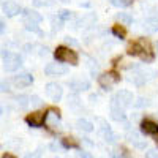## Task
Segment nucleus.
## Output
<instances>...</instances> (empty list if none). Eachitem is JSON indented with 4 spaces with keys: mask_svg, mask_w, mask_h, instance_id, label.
<instances>
[{
    "mask_svg": "<svg viewBox=\"0 0 158 158\" xmlns=\"http://www.w3.org/2000/svg\"><path fill=\"white\" fill-rule=\"evenodd\" d=\"M128 56H141L146 62H152L153 60V54L150 51V46L147 41H139V43H131L127 49Z\"/></svg>",
    "mask_w": 158,
    "mask_h": 158,
    "instance_id": "f257e3e1",
    "label": "nucleus"
},
{
    "mask_svg": "<svg viewBox=\"0 0 158 158\" xmlns=\"http://www.w3.org/2000/svg\"><path fill=\"white\" fill-rule=\"evenodd\" d=\"M2 11H3V15L6 18H15V16H18L21 13V6L18 3H15V2H5L2 5Z\"/></svg>",
    "mask_w": 158,
    "mask_h": 158,
    "instance_id": "ddd939ff",
    "label": "nucleus"
},
{
    "mask_svg": "<svg viewBox=\"0 0 158 158\" xmlns=\"http://www.w3.org/2000/svg\"><path fill=\"white\" fill-rule=\"evenodd\" d=\"M127 139H128V142L130 144H133V146L136 147V149H146L147 147V142H146V139H142V136L138 133V131H131V130H128V133H127Z\"/></svg>",
    "mask_w": 158,
    "mask_h": 158,
    "instance_id": "9d476101",
    "label": "nucleus"
},
{
    "mask_svg": "<svg viewBox=\"0 0 158 158\" xmlns=\"http://www.w3.org/2000/svg\"><path fill=\"white\" fill-rule=\"evenodd\" d=\"M68 73V67L63 63H48L44 67V74L48 76H63Z\"/></svg>",
    "mask_w": 158,
    "mask_h": 158,
    "instance_id": "1a4fd4ad",
    "label": "nucleus"
},
{
    "mask_svg": "<svg viewBox=\"0 0 158 158\" xmlns=\"http://www.w3.org/2000/svg\"><path fill=\"white\" fill-rule=\"evenodd\" d=\"M111 118L115 122H125V118H127L125 111L122 108L115 106V104H111Z\"/></svg>",
    "mask_w": 158,
    "mask_h": 158,
    "instance_id": "f3484780",
    "label": "nucleus"
},
{
    "mask_svg": "<svg viewBox=\"0 0 158 158\" xmlns=\"http://www.w3.org/2000/svg\"><path fill=\"white\" fill-rule=\"evenodd\" d=\"M146 158H158V150H153V149L147 150L146 152Z\"/></svg>",
    "mask_w": 158,
    "mask_h": 158,
    "instance_id": "473e14b6",
    "label": "nucleus"
},
{
    "mask_svg": "<svg viewBox=\"0 0 158 158\" xmlns=\"http://www.w3.org/2000/svg\"><path fill=\"white\" fill-rule=\"evenodd\" d=\"M109 2L112 6H117V8H125L131 5V0H109Z\"/></svg>",
    "mask_w": 158,
    "mask_h": 158,
    "instance_id": "b1692460",
    "label": "nucleus"
},
{
    "mask_svg": "<svg viewBox=\"0 0 158 158\" xmlns=\"http://www.w3.org/2000/svg\"><path fill=\"white\" fill-rule=\"evenodd\" d=\"M115 19L120 22L122 25H130V24H133V18H131L128 13H117V15H115Z\"/></svg>",
    "mask_w": 158,
    "mask_h": 158,
    "instance_id": "aec40b11",
    "label": "nucleus"
},
{
    "mask_svg": "<svg viewBox=\"0 0 158 158\" xmlns=\"http://www.w3.org/2000/svg\"><path fill=\"white\" fill-rule=\"evenodd\" d=\"M22 16H24V21H27V22H36V24H40V22L43 21V16L40 15V13H36L35 10H24Z\"/></svg>",
    "mask_w": 158,
    "mask_h": 158,
    "instance_id": "2eb2a0df",
    "label": "nucleus"
},
{
    "mask_svg": "<svg viewBox=\"0 0 158 158\" xmlns=\"http://www.w3.org/2000/svg\"><path fill=\"white\" fill-rule=\"evenodd\" d=\"M15 100H16L18 106H19L21 109H25V108L30 104V97H27V95H18Z\"/></svg>",
    "mask_w": 158,
    "mask_h": 158,
    "instance_id": "412c9836",
    "label": "nucleus"
},
{
    "mask_svg": "<svg viewBox=\"0 0 158 158\" xmlns=\"http://www.w3.org/2000/svg\"><path fill=\"white\" fill-rule=\"evenodd\" d=\"M141 131L147 136H156L158 135V123L146 118V120L141 122Z\"/></svg>",
    "mask_w": 158,
    "mask_h": 158,
    "instance_id": "f8f14e48",
    "label": "nucleus"
},
{
    "mask_svg": "<svg viewBox=\"0 0 158 158\" xmlns=\"http://www.w3.org/2000/svg\"><path fill=\"white\" fill-rule=\"evenodd\" d=\"M65 43L70 44V46H77V41H76V40H73L71 36H65Z\"/></svg>",
    "mask_w": 158,
    "mask_h": 158,
    "instance_id": "72a5a7b5",
    "label": "nucleus"
},
{
    "mask_svg": "<svg viewBox=\"0 0 158 158\" xmlns=\"http://www.w3.org/2000/svg\"><path fill=\"white\" fill-rule=\"evenodd\" d=\"M46 123L52 128H56V125L59 127L60 123V115H59V111L56 109H49L48 111V115H46Z\"/></svg>",
    "mask_w": 158,
    "mask_h": 158,
    "instance_id": "dca6fc26",
    "label": "nucleus"
},
{
    "mask_svg": "<svg viewBox=\"0 0 158 158\" xmlns=\"http://www.w3.org/2000/svg\"><path fill=\"white\" fill-rule=\"evenodd\" d=\"M54 57H56L57 62L70 63V65H77V62H79V57H77L76 52L70 48H65V46H60V48L56 49Z\"/></svg>",
    "mask_w": 158,
    "mask_h": 158,
    "instance_id": "7ed1b4c3",
    "label": "nucleus"
},
{
    "mask_svg": "<svg viewBox=\"0 0 158 158\" xmlns=\"http://www.w3.org/2000/svg\"><path fill=\"white\" fill-rule=\"evenodd\" d=\"M144 29H147L149 32H156V30H158V22H156V21H146V24H144Z\"/></svg>",
    "mask_w": 158,
    "mask_h": 158,
    "instance_id": "bb28decb",
    "label": "nucleus"
},
{
    "mask_svg": "<svg viewBox=\"0 0 158 158\" xmlns=\"http://www.w3.org/2000/svg\"><path fill=\"white\" fill-rule=\"evenodd\" d=\"M149 104V100L147 98H139L138 101H136V106L138 108H144V106H147Z\"/></svg>",
    "mask_w": 158,
    "mask_h": 158,
    "instance_id": "2f4dec72",
    "label": "nucleus"
},
{
    "mask_svg": "<svg viewBox=\"0 0 158 158\" xmlns=\"http://www.w3.org/2000/svg\"><path fill=\"white\" fill-rule=\"evenodd\" d=\"M24 25H25V29H27V30H30V32H35V33H41L40 27L36 25V22H27V21H24Z\"/></svg>",
    "mask_w": 158,
    "mask_h": 158,
    "instance_id": "a878e982",
    "label": "nucleus"
},
{
    "mask_svg": "<svg viewBox=\"0 0 158 158\" xmlns=\"http://www.w3.org/2000/svg\"><path fill=\"white\" fill-rule=\"evenodd\" d=\"M41 155H43V149H36L35 152H32V153H27L24 158H41Z\"/></svg>",
    "mask_w": 158,
    "mask_h": 158,
    "instance_id": "cd10ccee",
    "label": "nucleus"
},
{
    "mask_svg": "<svg viewBox=\"0 0 158 158\" xmlns=\"http://www.w3.org/2000/svg\"><path fill=\"white\" fill-rule=\"evenodd\" d=\"M44 90H46L48 98H51L52 101H60L62 97H63V89H62V85L57 84V82H49V84H46Z\"/></svg>",
    "mask_w": 158,
    "mask_h": 158,
    "instance_id": "6e6552de",
    "label": "nucleus"
},
{
    "mask_svg": "<svg viewBox=\"0 0 158 158\" xmlns=\"http://www.w3.org/2000/svg\"><path fill=\"white\" fill-rule=\"evenodd\" d=\"M3 30H5V24H3L2 21H0V33H2Z\"/></svg>",
    "mask_w": 158,
    "mask_h": 158,
    "instance_id": "e433bc0d",
    "label": "nucleus"
},
{
    "mask_svg": "<svg viewBox=\"0 0 158 158\" xmlns=\"http://www.w3.org/2000/svg\"><path fill=\"white\" fill-rule=\"evenodd\" d=\"M54 3V0H33V6L43 8V6H51Z\"/></svg>",
    "mask_w": 158,
    "mask_h": 158,
    "instance_id": "393cba45",
    "label": "nucleus"
},
{
    "mask_svg": "<svg viewBox=\"0 0 158 158\" xmlns=\"http://www.w3.org/2000/svg\"><path fill=\"white\" fill-rule=\"evenodd\" d=\"M155 141H156V146H158V136H156V139H155Z\"/></svg>",
    "mask_w": 158,
    "mask_h": 158,
    "instance_id": "ea45409f",
    "label": "nucleus"
},
{
    "mask_svg": "<svg viewBox=\"0 0 158 158\" xmlns=\"http://www.w3.org/2000/svg\"><path fill=\"white\" fill-rule=\"evenodd\" d=\"M11 82H13V85H16V87H29L33 82V76L29 74V73H21V74L13 77Z\"/></svg>",
    "mask_w": 158,
    "mask_h": 158,
    "instance_id": "9b49d317",
    "label": "nucleus"
},
{
    "mask_svg": "<svg viewBox=\"0 0 158 158\" xmlns=\"http://www.w3.org/2000/svg\"><path fill=\"white\" fill-rule=\"evenodd\" d=\"M62 146L67 147V149H77L79 147V142L74 138H63L62 139Z\"/></svg>",
    "mask_w": 158,
    "mask_h": 158,
    "instance_id": "4be33fe9",
    "label": "nucleus"
},
{
    "mask_svg": "<svg viewBox=\"0 0 158 158\" xmlns=\"http://www.w3.org/2000/svg\"><path fill=\"white\" fill-rule=\"evenodd\" d=\"M2 59H3V68L5 71H16L21 68L22 65V59L19 54H16V52H11V51H2Z\"/></svg>",
    "mask_w": 158,
    "mask_h": 158,
    "instance_id": "f03ea898",
    "label": "nucleus"
},
{
    "mask_svg": "<svg viewBox=\"0 0 158 158\" xmlns=\"http://www.w3.org/2000/svg\"><path fill=\"white\" fill-rule=\"evenodd\" d=\"M30 104L32 106H41L43 101H41V98H40L38 95H33V97H30Z\"/></svg>",
    "mask_w": 158,
    "mask_h": 158,
    "instance_id": "c756f323",
    "label": "nucleus"
},
{
    "mask_svg": "<svg viewBox=\"0 0 158 158\" xmlns=\"http://www.w3.org/2000/svg\"><path fill=\"white\" fill-rule=\"evenodd\" d=\"M0 92H2V94L10 92V82L8 81H0Z\"/></svg>",
    "mask_w": 158,
    "mask_h": 158,
    "instance_id": "7c9ffc66",
    "label": "nucleus"
},
{
    "mask_svg": "<svg viewBox=\"0 0 158 158\" xmlns=\"http://www.w3.org/2000/svg\"><path fill=\"white\" fill-rule=\"evenodd\" d=\"M95 19H97L95 15H85V16L79 18V19L76 21V27H82V25H92V22H94Z\"/></svg>",
    "mask_w": 158,
    "mask_h": 158,
    "instance_id": "6ab92c4d",
    "label": "nucleus"
},
{
    "mask_svg": "<svg viewBox=\"0 0 158 158\" xmlns=\"http://www.w3.org/2000/svg\"><path fill=\"white\" fill-rule=\"evenodd\" d=\"M156 56H158V43H156Z\"/></svg>",
    "mask_w": 158,
    "mask_h": 158,
    "instance_id": "58836bf2",
    "label": "nucleus"
},
{
    "mask_svg": "<svg viewBox=\"0 0 158 158\" xmlns=\"http://www.w3.org/2000/svg\"><path fill=\"white\" fill-rule=\"evenodd\" d=\"M112 33H114L117 38H120V40H123V38L127 36V30L123 29V25H114Z\"/></svg>",
    "mask_w": 158,
    "mask_h": 158,
    "instance_id": "5701e85b",
    "label": "nucleus"
},
{
    "mask_svg": "<svg viewBox=\"0 0 158 158\" xmlns=\"http://www.w3.org/2000/svg\"><path fill=\"white\" fill-rule=\"evenodd\" d=\"M111 156H112V158H125V156H123V150H122V152H120V150H114V152L111 153Z\"/></svg>",
    "mask_w": 158,
    "mask_h": 158,
    "instance_id": "f704fd0d",
    "label": "nucleus"
},
{
    "mask_svg": "<svg viewBox=\"0 0 158 158\" xmlns=\"http://www.w3.org/2000/svg\"><path fill=\"white\" fill-rule=\"evenodd\" d=\"M68 87H70L73 92H81V90H87V89L90 87V82L85 81V79L77 77V79H71V81L68 82Z\"/></svg>",
    "mask_w": 158,
    "mask_h": 158,
    "instance_id": "4468645a",
    "label": "nucleus"
},
{
    "mask_svg": "<svg viewBox=\"0 0 158 158\" xmlns=\"http://www.w3.org/2000/svg\"><path fill=\"white\" fill-rule=\"evenodd\" d=\"M46 115L48 112H43V111H36V112H32L25 117V122H27L30 127L33 128H40L46 123Z\"/></svg>",
    "mask_w": 158,
    "mask_h": 158,
    "instance_id": "0eeeda50",
    "label": "nucleus"
},
{
    "mask_svg": "<svg viewBox=\"0 0 158 158\" xmlns=\"http://www.w3.org/2000/svg\"><path fill=\"white\" fill-rule=\"evenodd\" d=\"M70 18H71V13H70L68 10H63V11L59 13V19H60V21H68Z\"/></svg>",
    "mask_w": 158,
    "mask_h": 158,
    "instance_id": "c85d7f7f",
    "label": "nucleus"
},
{
    "mask_svg": "<svg viewBox=\"0 0 158 158\" xmlns=\"http://www.w3.org/2000/svg\"><path fill=\"white\" fill-rule=\"evenodd\" d=\"M0 115H2V108H0Z\"/></svg>",
    "mask_w": 158,
    "mask_h": 158,
    "instance_id": "a19ab883",
    "label": "nucleus"
},
{
    "mask_svg": "<svg viewBox=\"0 0 158 158\" xmlns=\"http://www.w3.org/2000/svg\"><path fill=\"white\" fill-rule=\"evenodd\" d=\"M98 125H100V135H101V138L106 141L108 144H115L117 142V135L111 130V127L106 123V120L98 118Z\"/></svg>",
    "mask_w": 158,
    "mask_h": 158,
    "instance_id": "39448f33",
    "label": "nucleus"
},
{
    "mask_svg": "<svg viewBox=\"0 0 158 158\" xmlns=\"http://www.w3.org/2000/svg\"><path fill=\"white\" fill-rule=\"evenodd\" d=\"M120 81V76H118L115 71H109V73H103L100 77H98V82L100 85L104 89V90H111V87Z\"/></svg>",
    "mask_w": 158,
    "mask_h": 158,
    "instance_id": "423d86ee",
    "label": "nucleus"
},
{
    "mask_svg": "<svg viewBox=\"0 0 158 158\" xmlns=\"http://www.w3.org/2000/svg\"><path fill=\"white\" fill-rule=\"evenodd\" d=\"M77 155H79V158H94L89 152H84V150H81V152H77Z\"/></svg>",
    "mask_w": 158,
    "mask_h": 158,
    "instance_id": "c9c22d12",
    "label": "nucleus"
},
{
    "mask_svg": "<svg viewBox=\"0 0 158 158\" xmlns=\"http://www.w3.org/2000/svg\"><path fill=\"white\" fill-rule=\"evenodd\" d=\"M133 94L130 90H118L117 94L111 98V104H115V106L127 109L130 106H133Z\"/></svg>",
    "mask_w": 158,
    "mask_h": 158,
    "instance_id": "20e7f679",
    "label": "nucleus"
},
{
    "mask_svg": "<svg viewBox=\"0 0 158 158\" xmlns=\"http://www.w3.org/2000/svg\"><path fill=\"white\" fill-rule=\"evenodd\" d=\"M60 2H63V3H67V2H70V0H60Z\"/></svg>",
    "mask_w": 158,
    "mask_h": 158,
    "instance_id": "4c0bfd02",
    "label": "nucleus"
},
{
    "mask_svg": "<svg viewBox=\"0 0 158 158\" xmlns=\"http://www.w3.org/2000/svg\"><path fill=\"white\" fill-rule=\"evenodd\" d=\"M76 127H77V130L84 131V133H92L94 131V123L90 120H87V118H77Z\"/></svg>",
    "mask_w": 158,
    "mask_h": 158,
    "instance_id": "a211bd4d",
    "label": "nucleus"
}]
</instances>
